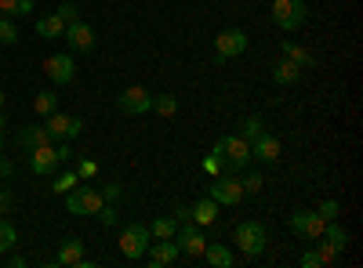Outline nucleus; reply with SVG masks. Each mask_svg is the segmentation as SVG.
I'll use <instances>...</instances> for the list:
<instances>
[{"mask_svg":"<svg viewBox=\"0 0 363 268\" xmlns=\"http://www.w3.org/2000/svg\"><path fill=\"white\" fill-rule=\"evenodd\" d=\"M211 153L218 156L222 163V174H240V170H247L251 167V141H244L240 134H222L215 141V148Z\"/></svg>","mask_w":363,"mask_h":268,"instance_id":"1","label":"nucleus"},{"mask_svg":"<svg viewBox=\"0 0 363 268\" xmlns=\"http://www.w3.org/2000/svg\"><path fill=\"white\" fill-rule=\"evenodd\" d=\"M149 240H153L149 225H142V221H128L124 228H120V254H124L128 261H138V257H145Z\"/></svg>","mask_w":363,"mask_h":268,"instance_id":"2","label":"nucleus"},{"mask_svg":"<svg viewBox=\"0 0 363 268\" xmlns=\"http://www.w3.org/2000/svg\"><path fill=\"white\" fill-rule=\"evenodd\" d=\"M102 206H106V196H102L95 185H77V189L66 192V211H69V214L87 218V214H99Z\"/></svg>","mask_w":363,"mask_h":268,"instance_id":"3","label":"nucleus"},{"mask_svg":"<svg viewBox=\"0 0 363 268\" xmlns=\"http://www.w3.org/2000/svg\"><path fill=\"white\" fill-rule=\"evenodd\" d=\"M309 18V8L306 0H272V22H277L284 33H294V29H301Z\"/></svg>","mask_w":363,"mask_h":268,"instance_id":"4","label":"nucleus"},{"mask_svg":"<svg viewBox=\"0 0 363 268\" xmlns=\"http://www.w3.org/2000/svg\"><path fill=\"white\" fill-rule=\"evenodd\" d=\"M233 240H236L240 250H244V257H258L265 250V243H269V232H265L262 221H240L236 232H233Z\"/></svg>","mask_w":363,"mask_h":268,"instance_id":"5","label":"nucleus"},{"mask_svg":"<svg viewBox=\"0 0 363 268\" xmlns=\"http://www.w3.org/2000/svg\"><path fill=\"white\" fill-rule=\"evenodd\" d=\"M44 131H48L51 141H73L84 131V120H80V116H69V112L55 109L51 116H44Z\"/></svg>","mask_w":363,"mask_h":268,"instance_id":"6","label":"nucleus"},{"mask_svg":"<svg viewBox=\"0 0 363 268\" xmlns=\"http://www.w3.org/2000/svg\"><path fill=\"white\" fill-rule=\"evenodd\" d=\"M207 196L215 199L218 206H236L247 192H244V185H240V177H236V174H218L215 182L207 185Z\"/></svg>","mask_w":363,"mask_h":268,"instance_id":"7","label":"nucleus"},{"mask_svg":"<svg viewBox=\"0 0 363 268\" xmlns=\"http://www.w3.org/2000/svg\"><path fill=\"white\" fill-rule=\"evenodd\" d=\"M244 51H247V33L244 29H222V33L215 37V62L218 66H225L229 58L244 54Z\"/></svg>","mask_w":363,"mask_h":268,"instance_id":"8","label":"nucleus"},{"mask_svg":"<svg viewBox=\"0 0 363 268\" xmlns=\"http://www.w3.org/2000/svg\"><path fill=\"white\" fill-rule=\"evenodd\" d=\"M116 105H120V112H128V116H142V112H153V95H149L145 87L131 83V87H124V91L116 95Z\"/></svg>","mask_w":363,"mask_h":268,"instance_id":"9","label":"nucleus"},{"mask_svg":"<svg viewBox=\"0 0 363 268\" xmlns=\"http://www.w3.org/2000/svg\"><path fill=\"white\" fill-rule=\"evenodd\" d=\"M287 225H291V232L298 235V240H309V243H313V240H320V235H323V225H327V221H323L316 211H294Z\"/></svg>","mask_w":363,"mask_h":268,"instance_id":"10","label":"nucleus"},{"mask_svg":"<svg viewBox=\"0 0 363 268\" xmlns=\"http://www.w3.org/2000/svg\"><path fill=\"white\" fill-rule=\"evenodd\" d=\"M280 156H284V141H280L277 134L262 131V134L251 141V160H258V163H277Z\"/></svg>","mask_w":363,"mask_h":268,"instance_id":"11","label":"nucleus"},{"mask_svg":"<svg viewBox=\"0 0 363 268\" xmlns=\"http://www.w3.org/2000/svg\"><path fill=\"white\" fill-rule=\"evenodd\" d=\"M174 243H178V250L186 254V257H200V254H203V247H207V240L196 232V221L178 225V232H174Z\"/></svg>","mask_w":363,"mask_h":268,"instance_id":"12","label":"nucleus"},{"mask_svg":"<svg viewBox=\"0 0 363 268\" xmlns=\"http://www.w3.org/2000/svg\"><path fill=\"white\" fill-rule=\"evenodd\" d=\"M66 44H69V51H80V54H87V51H95V29H91L87 22H69L66 25Z\"/></svg>","mask_w":363,"mask_h":268,"instance_id":"13","label":"nucleus"},{"mask_svg":"<svg viewBox=\"0 0 363 268\" xmlns=\"http://www.w3.org/2000/svg\"><path fill=\"white\" fill-rule=\"evenodd\" d=\"M44 73L51 76V83H73V76H77L73 54H51L44 62Z\"/></svg>","mask_w":363,"mask_h":268,"instance_id":"14","label":"nucleus"},{"mask_svg":"<svg viewBox=\"0 0 363 268\" xmlns=\"http://www.w3.org/2000/svg\"><path fill=\"white\" fill-rule=\"evenodd\" d=\"M182 257V250H178V243L174 240H160V243H149V250H145V261L149 264H174Z\"/></svg>","mask_w":363,"mask_h":268,"instance_id":"15","label":"nucleus"},{"mask_svg":"<svg viewBox=\"0 0 363 268\" xmlns=\"http://www.w3.org/2000/svg\"><path fill=\"white\" fill-rule=\"evenodd\" d=\"M55 167H58V156H55L51 145H40V148L29 153V170H33V174H51Z\"/></svg>","mask_w":363,"mask_h":268,"instance_id":"16","label":"nucleus"},{"mask_svg":"<svg viewBox=\"0 0 363 268\" xmlns=\"http://www.w3.org/2000/svg\"><path fill=\"white\" fill-rule=\"evenodd\" d=\"M84 261V243L80 240H62V247H58V254L48 261V264H66V268H73V264H80Z\"/></svg>","mask_w":363,"mask_h":268,"instance_id":"17","label":"nucleus"},{"mask_svg":"<svg viewBox=\"0 0 363 268\" xmlns=\"http://www.w3.org/2000/svg\"><path fill=\"white\" fill-rule=\"evenodd\" d=\"M200 257H203V261H207L211 268H229V264L236 261V257H233V250H229L225 243H207Z\"/></svg>","mask_w":363,"mask_h":268,"instance_id":"18","label":"nucleus"},{"mask_svg":"<svg viewBox=\"0 0 363 268\" xmlns=\"http://www.w3.org/2000/svg\"><path fill=\"white\" fill-rule=\"evenodd\" d=\"M301 73H306V69H298V66L291 62V58H280L277 69H272V80H277L280 87H291V83H298V80H301Z\"/></svg>","mask_w":363,"mask_h":268,"instance_id":"19","label":"nucleus"},{"mask_svg":"<svg viewBox=\"0 0 363 268\" xmlns=\"http://www.w3.org/2000/svg\"><path fill=\"white\" fill-rule=\"evenodd\" d=\"M189 211H193V221H196V225H215L218 203L211 199V196H203V199H196V206H189Z\"/></svg>","mask_w":363,"mask_h":268,"instance_id":"20","label":"nucleus"},{"mask_svg":"<svg viewBox=\"0 0 363 268\" xmlns=\"http://www.w3.org/2000/svg\"><path fill=\"white\" fill-rule=\"evenodd\" d=\"M284 58H291V62H294L298 69H313V66H316V58H313V51H306V47H298L294 40H284Z\"/></svg>","mask_w":363,"mask_h":268,"instance_id":"21","label":"nucleus"},{"mask_svg":"<svg viewBox=\"0 0 363 268\" xmlns=\"http://www.w3.org/2000/svg\"><path fill=\"white\" fill-rule=\"evenodd\" d=\"M37 33L44 40H58V37L66 33V22L58 18V15H44V18H37Z\"/></svg>","mask_w":363,"mask_h":268,"instance_id":"22","label":"nucleus"},{"mask_svg":"<svg viewBox=\"0 0 363 268\" xmlns=\"http://www.w3.org/2000/svg\"><path fill=\"white\" fill-rule=\"evenodd\" d=\"M18 145L33 153V148H40V145H51V138H48L44 127H22V131H18Z\"/></svg>","mask_w":363,"mask_h":268,"instance_id":"23","label":"nucleus"},{"mask_svg":"<svg viewBox=\"0 0 363 268\" xmlns=\"http://www.w3.org/2000/svg\"><path fill=\"white\" fill-rule=\"evenodd\" d=\"M37 0H0V11H4V18H26L29 11H33Z\"/></svg>","mask_w":363,"mask_h":268,"instance_id":"24","label":"nucleus"},{"mask_svg":"<svg viewBox=\"0 0 363 268\" xmlns=\"http://www.w3.org/2000/svg\"><path fill=\"white\" fill-rule=\"evenodd\" d=\"M323 240H327V243H335L338 250H345V243H349V232H345L338 221H327V225H323Z\"/></svg>","mask_w":363,"mask_h":268,"instance_id":"25","label":"nucleus"},{"mask_svg":"<svg viewBox=\"0 0 363 268\" xmlns=\"http://www.w3.org/2000/svg\"><path fill=\"white\" fill-rule=\"evenodd\" d=\"M15 243H18V228L8 218H0V254H8Z\"/></svg>","mask_w":363,"mask_h":268,"instance_id":"26","label":"nucleus"},{"mask_svg":"<svg viewBox=\"0 0 363 268\" xmlns=\"http://www.w3.org/2000/svg\"><path fill=\"white\" fill-rule=\"evenodd\" d=\"M149 232H153L157 240H174V232H178V221H174V218H157L153 225H149Z\"/></svg>","mask_w":363,"mask_h":268,"instance_id":"27","label":"nucleus"},{"mask_svg":"<svg viewBox=\"0 0 363 268\" xmlns=\"http://www.w3.org/2000/svg\"><path fill=\"white\" fill-rule=\"evenodd\" d=\"M33 109H37L40 116H51V112L58 109V95H55V91H40V95H33Z\"/></svg>","mask_w":363,"mask_h":268,"instance_id":"28","label":"nucleus"},{"mask_svg":"<svg viewBox=\"0 0 363 268\" xmlns=\"http://www.w3.org/2000/svg\"><path fill=\"white\" fill-rule=\"evenodd\" d=\"M77 185H80V174H77V170H62V174H58L55 182H51V189L62 192V196H66L69 189H77Z\"/></svg>","mask_w":363,"mask_h":268,"instance_id":"29","label":"nucleus"},{"mask_svg":"<svg viewBox=\"0 0 363 268\" xmlns=\"http://www.w3.org/2000/svg\"><path fill=\"white\" fill-rule=\"evenodd\" d=\"M262 131H265V124H262V116H247V120L240 124V138H244V141H255V138H258Z\"/></svg>","mask_w":363,"mask_h":268,"instance_id":"30","label":"nucleus"},{"mask_svg":"<svg viewBox=\"0 0 363 268\" xmlns=\"http://www.w3.org/2000/svg\"><path fill=\"white\" fill-rule=\"evenodd\" d=\"M313 243H316L313 250L320 254V261H323V264H335V261H338V254H342V250H338L335 243H327V240H323V235H320V240H313Z\"/></svg>","mask_w":363,"mask_h":268,"instance_id":"31","label":"nucleus"},{"mask_svg":"<svg viewBox=\"0 0 363 268\" xmlns=\"http://www.w3.org/2000/svg\"><path fill=\"white\" fill-rule=\"evenodd\" d=\"M153 112L174 116V112H178V98H174V95H157V98H153Z\"/></svg>","mask_w":363,"mask_h":268,"instance_id":"32","label":"nucleus"},{"mask_svg":"<svg viewBox=\"0 0 363 268\" xmlns=\"http://www.w3.org/2000/svg\"><path fill=\"white\" fill-rule=\"evenodd\" d=\"M15 40H18V22L0 18V44H15Z\"/></svg>","mask_w":363,"mask_h":268,"instance_id":"33","label":"nucleus"},{"mask_svg":"<svg viewBox=\"0 0 363 268\" xmlns=\"http://www.w3.org/2000/svg\"><path fill=\"white\" fill-rule=\"evenodd\" d=\"M240 185H244V192H247V196H255V192H262V185H265V177H262L258 170H251L247 177H240Z\"/></svg>","mask_w":363,"mask_h":268,"instance_id":"34","label":"nucleus"},{"mask_svg":"<svg viewBox=\"0 0 363 268\" xmlns=\"http://www.w3.org/2000/svg\"><path fill=\"white\" fill-rule=\"evenodd\" d=\"M338 211H342V206H338V199H323L316 214H320L323 221H338Z\"/></svg>","mask_w":363,"mask_h":268,"instance_id":"35","label":"nucleus"},{"mask_svg":"<svg viewBox=\"0 0 363 268\" xmlns=\"http://www.w3.org/2000/svg\"><path fill=\"white\" fill-rule=\"evenodd\" d=\"M99 221H102L106 228H116V225H120V214H116V206H113V203H106L102 211H99Z\"/></svg>","mask_w":363,"mask_h":268,"instance_id":"36","label":"nucleus"},{"mask_svg":"<svg viewBox=\"0 0 363 268\" xmlns=\"http://www.w3.org/2000/svg\"><path fill=\"white\" fill-rule=\"evenodd\" d=\"M77 11H80V8H77V4H62V8H58V11H55V15H58V18H62V22H66V25H69V22H77V18H80V15H77Z\"/></svg>","mask_w":363,"mask_h":268,"instance_id":"37","label":"nucleus"},{"mask_svg":"<svg viewBox=\"0 0 363 268\" xmlns=\"http://www.w3.org/2000/svg\"><path fill=\"white\" fill-rule=\"evenodd\" d=\"M203 170H207L211 177H218V174H222V163H218V156H215V153L203 156Z\"/></svg>","mask_w":363,"mask_h":268,"instance_id":"38","label":"nucleus"},{"mask_svg":"<svg viewBox=\"0 0 363 268\" xmlns=\"http://www.w3.org/2000/svg\"><path fill=\"white\" fill-rule=\"evenodd\" d=\"M301 268H323L320 254H316V250H306V254H301Z\"/></svg>","mask_w":363,"mask_h":268,"instance_id":"39","label":"nucleus"},{"mask_svg":"<svg viewBox=\"0 0 363 268\" xmlns=\"http://www.w3.org/2000/svg\"><path fill=\"white\" fill-rule=\"evenodd\" d=\"M55 156H58V163H69V160H73V148H69V141L58 145V148H55Z\"/></svg>","mask_w":363,"mask_h":268,"instance_id":"40","label":"nucleus"},{"mask_svg":"<svg viewBox=\"0 0 363 268\" xmlns=\"http://www.w3.org/2000/svg\"><path fill=\"white\" fill-rule=\"evenodd\" d=\"M77 174H80V177H95V174H99V163H95V160H84Z\"/></svg>","mask_w":363,"mask_h":268,"instance_id":"41","label":"nucleus"},{"mask_svg":"<svg viewBox=\"0 0 363 268\" xmlns=\"http://www.w3.org/2000/svg\"><path fill=\"white\" fill-rule=\"evenodd\" d=\"M102 196H106V203H113V199L124 196V189H120V185H106V189H102Z\"/></svg>","mask_w":363,"mask_h":268,"instance_id":"42","label":"nucleus"},{"mask_svg":"<svg viewBox=\"0 0 363 268\" xmlns=\"http://www.w3.org/2000/svg\"><path fill=\"white\" fill-rule=\"evenodd\" d=\"M174 221H178V225L193 221V211H189V206H178V211H174Z\"/></svg>","mask_w":363,"mask_h":268,"instance_id":"43","label":"nucleus"},{"mask_svg":"<svg viewBox=\"0 0 363 268\" xmlns=\"http://www.w3.org/2000/svg\"><path fill=\"white\" fill-rule=\"evenodd\" d=\"M8 211H11V192L0 189V214H8Z\"/></svg>","mask_w":363,"mask_h":268,"instance_id":"44","label":"nucleus"},{"mask_svg":"<svg viewBox=\"0 0 363 268\" xmlns=\"http://www.w3.org/2000/svg\"><path fill=\"white\" fill-rule=\"evenodd\" d=\"M4 264H11V268H26V257H22V254H11Z\"/></svg>","mask_w":363,"mask_h":268,"instance_id":"45","label":"nucleus"},{"mask_svg":"<svg viewBox=\"0 0 363 268\" xmlns=\"http://www.w3.org/2000/svg\"><path fill=\"white\" fill-rule=\"evenodd\" d=\"M11 174H15V167L8 160H0V177H11Z\"/></svg>","mask_w":363,"mask_h":268,"instance_id":"46","label":"nucleus"},{"mask_svg":"<svg viewBox=\"0 0 363 268\" xmlns=\"http://www.w3.org/2000/svg\"><path fill=\"white\" fill-rule=\"evenodd\" d=\"M8 127V120H4V109H0V131H4Z\"/></svg>","mask_w":363,"mask_h":268,"instance_id":"47","label":"nucleus"},{"mask_svg":"<svg viewBox=\"0 0 363 268\" xmlns=\"http://www.w3.org/2000/svg\"><path fill=\"white\" fill-rule=\"evenodd\" d=\"M0 109H4V91H0Z\"/></svg>","mask_w":363,"mask_h":268,"instance_id":"48","label":"nucleus"},{"mask_svg":"<svg viewBox=\"0 0 363 268\" xmlns=\"http://www.w3.org/2000/svg\"><path fill=\"white\" fill-rule=\"evenodd\" d=\"M0 148H4V131H0Z\"/></svg>","mask_w":363,"mask_h":268,"instance_id":"49","label":"nucleus"},{"mask_svg":"<svg viewBox=\"0 0 363 268\" xmlns=\"http://www.w3.org/2000/svg\"><path fill=\"white\" fill-rule=\"evenodd\" d=\"M0 18H4V11H0Z\"/></svg>","mask_w":363,"mask_h":268,"instance_id":"50","label":"nucleus"}]
</instances>
